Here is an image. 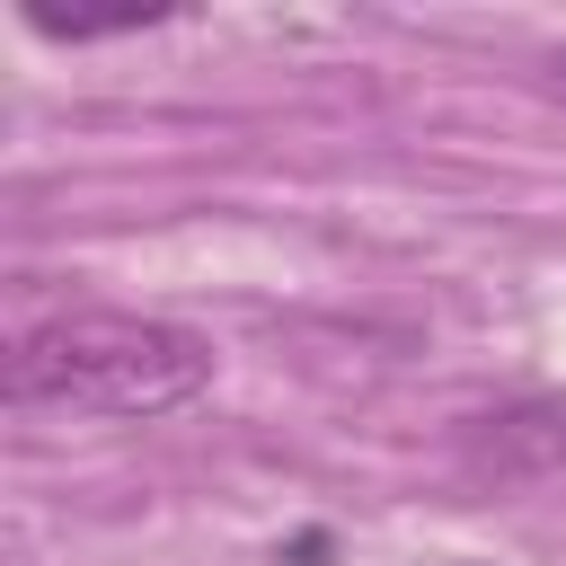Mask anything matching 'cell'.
<instances>
[{
    "label": "cell",
    "instance_id": "2",
    "mask_svg": "<svg viewBox=\"0 0 566 566\" xmlns=\"http://www.w3.org/2000/svg\"><path fill=\"white\" fill-rule=\"evenodd\" d=\"M460 460L495 486H522V478H548L566 460V407H495V416H469L460 424Z\"/></svg>",
    "mask_w": 566,
    "mask_h": 566
},
{
    "label": "cell",
    "instance_id": "1",
    "mask_svg": "<svg viewBox=\"0 0 566 566\" xmlns=\"http://www.w3.org/2000/svg\"><path fill=\"white\" fill-rule=\"evenodd\" d=\"M212 389V336L150 310H62L9 345V407L168 416Z\"/></svg>",
    "mask_w": 566,
    "mask_h": 566
}]
</instances>
